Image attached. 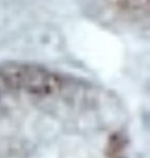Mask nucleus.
<instances>
[{
    "mask_svg": "<svg viewBox=\"0 0 150 158\" xmlns=\"http://www.w3.org/2000/svg\"><path fill=\"white\" fill-rule=\"evenodd\" d=\"M115 10L132 23L147 26L149 0H110Z\"/></svg>",
    "mask_w": 150,
    "mask_h": 158,
    "instance_id": "nucleus-1",
    "label": "nucleus"
}]
</instances>
